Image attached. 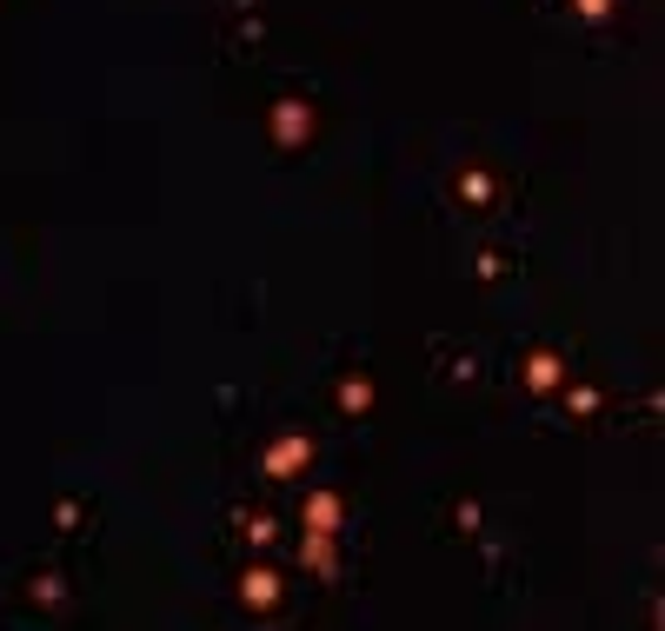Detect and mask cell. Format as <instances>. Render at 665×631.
Instances as JSON below:
<instances>
[{
    "label": "cell",
    "instance_id": "1",
    "mask_svg": "<svg viewBox=\"0 0 665 631\" xmlns=\"http://www.w3.org/2000/svg\"><path fill=\"white\" fill-rule=\"evenodd\" d=\"M452 199H459V206H486V199H493V180H486V167L452 173Z\"/></svg>",
    "mask_w": 665,
    "mask_h": 631
}]
</instances>
